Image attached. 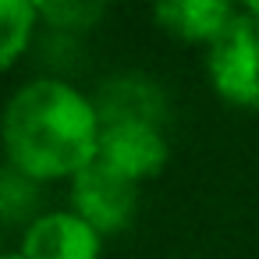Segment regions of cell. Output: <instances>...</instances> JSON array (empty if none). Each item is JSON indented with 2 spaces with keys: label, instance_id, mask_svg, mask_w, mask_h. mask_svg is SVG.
Masks as SVG:
<instances>
[{
  "label": "cell",
  "instance_id": "6da1fadb",
  "mask_svg": "<svg viewBox=\"0 0 259 259\" xmlns=\"http://www.w3.org/2000/svg\"><path fill=\"white\" fill-rule=\"evenodd\" d=\"M8 163L36 181L75 178L96 160L100 114L89 96L57 78H36L22 85L0 121Z\"/></svg>",
  "mask_w": 259,
  "mask_h": 259
},
{
  "label": "cell",
  "instance_id": "7c38bea8",
  "mask_svg": "<svg viewBox=\"0 0 259 259\" xmlns=\"http://www.w3.org/2000/svg\"><path fill=\"white\" fill-rule=\"evenodd\" d=\"M0 259H25L22 252H0Z\"/></svg>",
  "mask_w": 259,
  "mask_h": 259
},
{
  "label": "cell",
  "instance_id": "8992f818",
  "mask_svg": "<svg viewBox=\"0 0 259 259\" xmlns=\"http://www.w3.org/2000/svg\"><path fill=\"white\" fill-rule=\"evenodd\" d=\"M93 107L100 114V124H107V121H149V124H160L163 110H167L160 85L142 78V75H121V78L103 82V89L93 100Z\"/></svg>",
  "mask_w": 259,
  "mask_h": 259
},
{
  "label": "cell",
  "instance_id": "5b68a950",
  "mask_svg": "<svg viewBox=\"0 0 259 259\" xmlns=\"http://www.w3.org/2000/svg\"><path fill=\"white\" fill-rule=\"evenodd\" d=\"M100 248L103 234L71 209L36 217L22 238L25 259H100Z\"/></svg>",
  "mask_w": 259,
  "mask_h": 259
},
{
  "label": "cell",
  "instance_id": "8fae6325",
  "mask_svg": "<svg viewBox=\"0 0 259 259\" xmlns=\"http://www.w3.org/2000/svg\"><path fill=\"white\" fill-rule=\"evenodd\" d=\"M245 11H248L252 18H259V0H248V4H245Z\"/></svg>",
  "mask_w": 259,
  "mask_h": 259
},
{
  "label": "cell",
  "instance_id": "52a82bcc",
  "mask_svg": "<svg viewBox=\"0 0 259 259\" xmlns=\"http://www.w3.org/2000/svg\"><path fill=\"white\" fill-rule=\"evenodd\" d=\"M238 11L224 0H163L153 8L156 25L185 43H213Z\"/></svg>",
  "mask_w": 259,
  "mask_h": 259
},
{
  "label": "cell",
  "instance_id": "3957f363",
  "mask_svg": "<svg viewBox=\"0 0 259 259\" xmlns=\"http://www.w3.org/2000/svg\"><path fill=\"white\" fill-rule=\"evenodd\" d=\"M139 209V185L93 160L71 178V213H78L100 234H117Z\"/></svg>",
  "mask_w": 259,
  "mask_h": 259
},
{
  "label": "cell",
  "instance_id": "30bf717a",
  "mask_svg": "<svg viewBox=\"0 0 259 259\" xmlns=\"http://www.w3.org/2000/svg\"><path fill=\"white\" fill-rule=\"evenodd\" d=\"M39 22H50L54 29H89L107 15V4H89V0H50L36 4Z\"/></svg>",
  "mask_w": 259,
  "mask_h": 259
},
{
  "label": "cell",
  "instance_id": "7a4b0ae2",
  "mask_svg": "<svg viewBox=\"0 0 259 259\" xmlns=\"http://www.w3.org/2000/svg\"><path fill=\"white\" fill-rule=\"evenodd\" d=\"M206 71L220 100L259 110V18L238 11L206 47Z\"/></svg>",
  "mask_w": 259,
  "mask_h": 259
},
{
  "label": "cell",
  "instance_id": "ba28073f",
  "mask_svg": "<svg viewBox=\"0 0 259 259\" xmlns=\"http://www.w3.org/2000/svg\"><path fill=\"white\" fill-rule=\"evenodd\" d=\"M39 185L15 163H0V224H22L25 227L36 220L39 209Z\"/></svg>",
  "mask_w": 259,
  "mask_h": 259
},
{
  "label": "cell",
  "instance_id": "277c9868",
  "mask_svg": "<svg viewBox=\"0 0 259 259\" xmlns=\"http://www.w3.org/2000/svg\"><path fill=\"white\" fill-rule=\"evenodd\" d=\"M167 156H170V149H167L160 124H149V121H107V124H100L96 160L103 167L124 174L135 185L146 178H156L163 170Z\"/></svg>",
  "mask_w": 259,
  "mask_h": 259
},
{
  "label": "cell",
  "instance_id": "9c48e42d",
  "mask_svg": "<svg viewBox=\"0 0 259 259\" xmlns=\"http://www.w3.org/2000/svg\"><path fill=\"white\" fill-rule=\"evenodd\" d=\"M36 22L39 15L32 0H0V71L11 68L25 54Z\"/></svg>",
  "mask_w": 259,
  "mask_h": 259
}]
</instances>
